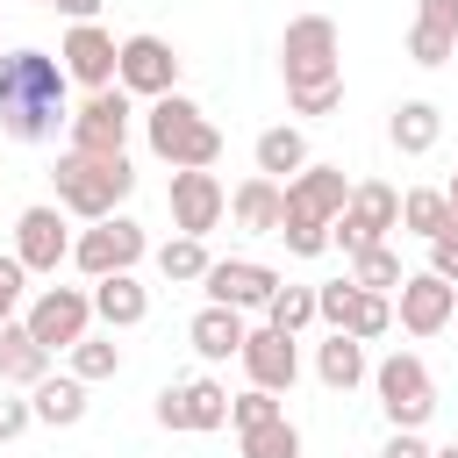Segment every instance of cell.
Listing matches in <instances>:
<instances>
[{
	"label": "cell",
	"mask_w": 458,
	"mask_h": 458,
	"mask_svg": "<svg viewBox=\"0 0 458 458\" xmlns=\"http://www.w3.org/2000/svg\"><path fill=\"white\" fill-rule=\"evenodd\" d=\"M72 122L64 107V64L50 50H7L0 57V129L14 143H50Z\"/></svg>",
	"instance_id": "obj_1"
},
{
	"label": "cell",
	"mask_w": 458,
	"mask_h": 458,
	"mask_svg": "<svg viewBox=\"0 0 458 458\" xmlns=\"http://www.w3.org/2000/svg\"><path fill=\"white\" fill-rule=\"evenodd\" d=\"M344 200H351V186H344L336 165H301V172L286 179V215H279L286 250H293V258H322V250H329V222H336Z\"/></svg>",
	"instance_id": "obj_2"
},
{
	"label": "cell",
	"mask_w": 458,
	"mask_h": 458,
	"mask_svg": "<svg viewBox=\"0 0 458 458\" xmlns=\"http://www.w3.org/2000/svg\"><path fill=\"white\" fill-rule=\"evenodd\" d=\"M143 129H150V150H157L172 172H193V165H215V157H222V129H215L186 93H157L150 114H143Z\"/></svg>",
	"instance_id": "obj_3"
},
{
	"label": "cell",
	"mask_w": 458,
	"mask_h": 458,
	"mask_svg": "<svg viewBox=\"0 0 458 458\" xmlns=\"http://www.w3.org/2000/svg\"><path fill=\"white\" fill-rule=\"evenodd\" d=\"M50 179H57V208H72V215H86V222L114 215V208L136 193V165H129V157H86V150H64Z\"/></svg>",
	"instance_id": "obj_4"
},
{
	"label": "cell",
	"mask_w": 458,
	"mask_h": 458,
	"mask_svg": "<svg viewBox=\"0 0 458 458\" xmlns=\"http://www.w3.org/2000/svg\"><path fill=\"white\" fill-rule=\"evenodd\" d=\"M394 222H401V193H394V186H379V179H365V186H351V200L336 208L329 243H344V258H358V250H372Z\"/></svg>",
	"instance_id": "obj_5"
},
{
	"label": "cell",
	"mask_w": 458,
	"mask_h": 458,
	"mask_svg": "<svg viewBox=\"0 0 458 458\" xmlns=\"http://www.w3.org/2000/svg\"><path fill=\"white\" fill-rule=\"evenodd\" d=\"M372 386H379V408H386V422H394V429H422V422H429V408H437L429 365H422L415 351H394V358L372 372Z\"/></svg>",
	"instance_id": "obj_6"
},
{
	"label": "cell",
	"mask_w": 458,
	"mask_h": 458,
	"mask_svg": "<svg viewBox=\"0 0 458 458\" xmlns=\"http://www.w3.org/2000/svg\"><path fill=\"white\" fill-rule=\"evenodd\" d=\"M279 57H286V93H293V86H329V79H344V72H336V21H329V14L286 21Z\"/></svg>",
	"instance_id": "obj_7"
},
{
	"label": "cell",
	"mask_w": 458,
	"mask_h": 458,
	"mask_svg": "<svg viewBox=\"0 0 458 458\" xmlns=\"http://www.w3.org/2000/svg\"><path fill=\"white\" fill-rule=\"evenodd\" d=\"M122 143H129V93H122V86L86 93V107L72 114V150H86V157H122Z\"/></svg>",
	"instance_id": "obj_8"
},
{
	"label": "cell",
	"mask_w": 458,
	"mask_h": 458,
	"mask_svg": "<svg viewBox=\"0 0 458 458\" xmlns=\"http://www.w3.org/2000/svg\"><path fill=\"white\" fill-rule=\"evenodd\" d=\"M150 243H143V229L129 222V215H100L79 243H72V258H79V272L86 279H107V272H129L136 258H143Z\"/></svg>",
	"instance_id": "obj_9"
},
{
	"label": "cell",
	"mask_w": 458,
	"mask_h": 458,
	"mask_svg": "<svg viewBox=\"0 0 458 458\" xmlns=\"http://www.w3.org/2000/svg\"><path fill=\"white\" fill-rule=\"evenodd\" d=\"M86 322H93V293H79V286H43L21 329H29L43 351H57V344H79Z\"/></svg>",
	"instance_id": "obj_10"
},
{
	"label": "cell",
	"mask_w": 458,
	"mask_h": 458,
	"mask_svg": "<svg viewBox=\"0 0 458 458\" xmlns=\"http://www.w3.org/2000/svg\"><path fill=\"white\" fill-rule=\"evenodd\" d=\"M172 79H179V57H172V43L165 36H129L122 50H114V86L122 93H172Z\"/></svg>",
	"instance_id": "obj_11"
},
{
	"label": "cell",
	"mask_w": 458,
	"mask_h": 458,
	"mask_svg": "<svg viewBox=\"0 0 458 458\" xmlns=\"http://www.w3.org/2000/svg\"><path fill=\"white\" fill-rule=\"evenodd\" d=\"M157 422L165 429H222L229 422V386L215 379H179L157 394Z\"/></svg>",
	"instance_id": "obj_12"
},
{
	"label": "cell",
	"mask_w": 458,
	"mask_h": 458,
	"mask_svg": "<svg viewBox=\"0 0 458 458\" xmlns=\"http://www.w3.org/2000/svg\"><path fill=\"white\" fill-rule=\"evenodd\" d=\"M222 208H229V193H222V179L208 165L172 172V222H179V236H208L222 222Z\"/></svg>",
	"instance_id": "obj_13"
},
{
	"label": "cell",
	"mask_w": 458,
	"mask_h": 458,
	"mask_svg": "<svg viewBox=\"0 0 458 458\" xmlns=\"http://www.w3.org/2000/svg\"><path fill=\"white\" fill-rule=\"evenodd\" d=\"M200 286H208V301H222V308H265L272 286H279V272H272V265H250V258H222V265L200 272Z\"/></svg>",
	"instance_id": "obj_14"
},
{
	"label": "cell",
	"mask_w": 458,
	"mask_h": 458,
	"mask_svg": "<svg viewBox=\"0 0 458 458\" xmlns=\"http://www.w3.org/2000/svg\"><path fill=\"white\" fill-rule=\"evenodd\" d=\"M236 358H243L250 386H265V394H286V386H293V372H301V358H293V336H286V329H272V322H265V329H250Z\"/></svg>",
	"instance_id": "obj_15"
},
{
	"label": "cell",
	"mask_w": 458,
	"mask_h": 458,
	"mask_svg": "<svg viewBox=\"0 0 458 458\" xmlns=\"http://www.w3.org/2000/svg\"><path fill=\"white\" fill-rule=\"evenodd\" d=\"M14 258H21V272H57V265L72 258L57 208H21V222H14Z\"/></svg>",
	"instance_id": "obj_16"
},
{
	"label": "cell",
	"mask_w": 458,
	"mask_h": 458,
	"mask_svg": "<svg viewBox=\"0 0 458 458\" xmlns=\"http://www.w3.org/2000/svg\"><path fill=\"white\" fill-rule=\"evenodd\" d=\"M451 308H458V286H451V279H437V272L401 279V329H408V336H437V329L451 322Z\"/></svg>",
	"instance_id": "obj_17"
},
{
	"label": "cell",
	"mask_w": 458,
	"mask_h": 458,
	"mask_svg": "<svg viewBox=\"0 0 458 458\" xmlns=\"http://www.w3.org/2000/svg\"><path fill=\"white\" fill-rule=\"evenodd\" d=\"M114 50H122V43H114L107 29L79 21V29L64 36V50H57V57H64V79H79V86H93V93H100V86H114Z\"/></svg>",
	"instance_id": "obj_18"
},
{
	"label": "cell",
	"mask_w": 458,
	"mask_h": 458,
	"mask_svg": "<svg viewBox=\"0 0 458 458\" xmlns=\"http://www.w3.org/2000/svg\"><path fill=\"white\" fill-rule=\"evenodd\" d=\"M93 315H100L107 329H136V322L150 315V293H143L129 272H107V279H93Z\"/></svg>",
	"instance_id": "obj_19"
},
{
	"label": "cell",
	"mask_w": 458,
	"mask_h": 458,
	"mask_svg": "<svg viewBox=\"0 0 458 458\" xmlns=\"http://www.w3.org/2000/svg\"><path fill=\"white\" fill-rule=\"evenodd\" d=\"M186 336H193V351H200V358H236L250 329H243V315H236V308L208 301V308L193 315V329H186Z\"/></svg>",
	"instance_id": "obj_20"
},
{
	"label": "cell",
	"mask_w": 458,
	"mask_h": 458,
	"mask_svg": "<svg viewBox=\"0 0 458 458\" xmlns=\"http://www.w3.org/2000/svg\"><path fill=\"white\" fill-rule=\"evenodd\" d=\"M43 372H50V351H43L21 322H0V379H7V386H36Z\"/></svg>",
	"instance_id": "obj_21"
},
{
	"label": "cell",
	"mask_w": 458,
	"mask_h": 458,
	"mask_svg": "<svg viewBox=\"0 0 458 458\" xmlns=\"http://www.w3.org/2000/svg\"><path fill=\"white\" fill-rule=\"evenodd\" d=\"M229 208H236V222H243V229H265V236H279L286 193H279V179H265V172H258V179H243V186H236V200H229Z\"/></svg>",
	"instance_id": "obj_22"
},
{
	"label": "cell",
	"mask_w": 458,
	"mask_h": 458,
	"mask_svg": "<svg viewBox=\"0 0 458 458\" xmlns=\"http://www.w3.org/2000/svg\"><path fill=\"white\" fill-rule=\"evenodd\" d=\"M29 415H36V422H50V429L79 422V415H86V379H79V372H72V379H50V372H43V379H36Z\"/></svg>",
	"instance_id": "obj_23"
},
{
	"label": "cell",
	"mask_w": 458,
	"mask_h": 458,
	"mask_svg": "<svg viewBox=\"0 0 458 458\" xmlns=\"http://www.w3.org/2000/svg\"><path fill=\"white\" fill-rule=\"evenodd\" d=\"M315 372H322V386H336V394H351V386L365 379V344H358L351 329H329V344H322V358H315Z\"/></svg>",
	"instance_id": "obj_24"
},
{
	"label": "cell",
	"mask_w": 458,
	"mask_h": 458,
	"mask_svg": "<svg viewBox=\"0 0 458 458\" xmlns=\"http://www.w3.org/2000/svg\"><path fill=\"white\" fill-rule=\"evenodd\" d=\"M308 165V136L301 129H265L258 136V172L265 179H286V172H301Z\"/></svg>",
	"instance_id": "obj_25"
},
{
	"label": "cell",
	"mask_w": 458,
	"mask_h": 458,
	"mask_svg": "<svg viewBox=\"0 0 458 458\" xmlns=\"http://www.w3.org/2000/svg\"><path fill=\"white\" fill-rule=\"evenodd\" d=\"M437 129H444V122H437L429 100H401V107H394V143H401L408 157H422V150L437 143Z\"/></svg>",
	"instance_id": "obj_26"
},
{
	"label": "cell",
	"mask_w": 458,
	"mask_h": 458,
	"mask_svg": "<svg viewBox=\"0 0 458 458\" xmlns=\"http://www.w3.org/2000/svg\"><path fill=\"white\" fill-rule=\"evenodd\" d=\"M208 265H215V258H208V243H200V236H172V243L157 250V272H165L172 286H186V279H200Z\"/></svg>",
	"instance_id": "obj_27"
},
{
	"label": "cell",
	"mask_w": 458,
	"mask_h": 458,
	"mask_svg": "<svg viewBox=\"0 0 458 458\" xmlns=\"http://www.w3.org/2000/svg\"><path fill=\"white\" fill-rule=\"evenodd\" d=\"M408 57H415V64H451V57H458V29L415 14V29H408Z\"/></svg>",
	"instance_id": "obj_28"
},
{
	"label": "cell",
	"mask_w": 458,
	"mask_h": 458,
	"mask_svg": "<svg viewBox=\"0 0 458 458\" xmlns=\"http://www.w3.org/2000/svg\"><path fill=\"white\" fill-rule=\"evenodd\" d=\"M351 279H358L365 293H386V286H401L408 272H401V258H394L386 243H372V250H358V258H351Z\"/></svg>",
	"instance_id": "obj_29"
},
{
	"label": "cell",
	"mask_w": 458,
	"mask_h": 458,
	"mask_svg": "<svg viewBox=\"0 0 458 458\" xmlns=\"http://www.w3.org/2000/svg\"><path fill=\"white\" fill-rule=\"evenodd\" d=\"M265 315H272V329H301V322H315V286H272V301H265Z\"/></svg>",
	"instance_id": "obj_30"
},
{
	"label": "cell",
	"mask_w": 458,
	"mask_h": 458,
	"mask_svg": "<svg viewBox=\"0 0 458 458\" xmlns=\"http://www.w3.org/2000/svg\"><path fill=\"white\" fill-rule=\"evenodd\" d=\"M243 458H301V429L279 415L265 429H243Z\"/></svg>",
	"instance_id": "obj_31"
},
{
	"label": "cell",
	"mask_w": 458,
	"mask_h": 458,
	"mask_svg": "<svg viewBox=\"0 0 458 458\" xmlns=\"http://www.w3.org/2000/svg\"><path fill=\"white\" fill-rule=\"evenodd\" d=\"M401 222H408L415 236H444V229H451V208H444V193H429V186H422V193H408V200H401Z\"/></svg>",
	"instance_id": "obj_32"
},
{
	"label": "cell",
	"mask_w": 458,
	"mask_h": 458,
	"mask_svg": "<svg viewBox=\"0 0 458 458\" xmlns=\"http://www.w3.org/2000/svg\"><path fill=\"white\" fill-rule=\"evenodd\" d=\"M72 372H79V379H114V372H122V351L79 336V344H72Z\"/></svg>",
	"instance_id": "obj_33"
},
{
	"label": "cell",
	"mask_w": 458,
	"mask_h": 458,
	"mask_svg": "<svg viewBox=\"0 0 458 458\" xmlns=\"http://www.w3.org/2000/svg\"><path fill=\"white\" fill-rule=\"evenodd\" d=\"M386 322H394L386 293H365V286H358V308H351V322H344V329H351V336L365 344V336H386Z\"/></svg>",
	"instance_id": "obj_34"
},
{
	"label": "cell",
	"mask_w": 458,
	"mask_h": 458,
	"mask_svg": "<svg viewBox=\"0 0 458 458\" xmlns=\"http://www.w3.org/2000/svg\"><path fill=\"white\" fill-rule=\"evenodd\" d=\"M351 308H358V279H336V286H315V315H322L329 329H344V322H351Z\"/></svg>",
	"instance_id": "obj_35"
},
{
	"label": "cell",
	"mask_w": 458,
	"mask_h": 458,
	"mask_svg": "<svg viewBox=\"0 0 458 458\" xmlns=\"http://www.w3.org/2000/svg\"><path fill=\"white\" fill-rule=\"evenodd\" d=\"M229 422H236V429H265V422H279V401H272L265 386H250V394L229 401Z\"/></svg>",
	"instance_id": "obj_36"
},
{
	"label": "cell",
	"mask_w": 458,
	"mask_h": 458,
	"mask_svg": "<svg viewBox=\"0 0 458 458\" xmlns=\"http://www.w3.org/2000/svg\"><path fill=\"white\" fill-rule=\"evenodd\" d=\"M286 100H293V114H336V107H344V79H329V86H293Z\"/></svg>",
	"instance_id": "obj_37"
},
{
	"label": "cell",
	"mask_w": 458,
	"mask_h": 458,
	"mask_svg": "<svg viewBox=\"0 0 458 458\" xmlns=\"http://www.w3.org/2000/svg\"><path fill=\"white\" fill-rule=\"evenodd\" d=\"M429 272H437V279H451V286H458V222H451V229H444V236H429Z\"/></svg>",
	"instance_id": "obj_38"
},
{
	"label": "cell",
	"mask_w": 458,
	"mask_h": 458,
	"mask_svg": "<svg viewBox=\"0 0 458 458\" xmlns=\"http://www.w3.org/2000/svg\"><path fill=\"white\" fill-rule=\"evenodd\" d=\"M36 415H29V401H14V394H0V444H14L21 429H29Z\"/></svg>",
	"instance_id": "obj_39"
},
{
	"label": "cell",
	"mask_w": 458,
	"mask_h": 458,
	"mask_svg": "<svg viewBox=\"0 0 458 458\" xmlns=\"http://www.w3.org/2000/svg\"><path fill=\"white\" fill-rule=\"evenodd\" d=\"M21 308V258H0V322Z\"/></svg>",
	"instance_id": "obj_40"
},
{
	"label": "cell",
	"mask_w": 458,
	"mask_h": 458,
	"mask_svg": "<svg viewBox=\"0 0 458 458\" xmlns=\"http://www.w3.org/2000/svg\"><path fill=\"white\" fill-rule=\"evenodd\" d=\"M379 458H429V444H422V437H415V429H394V437H386V451H379Z\"/></svg>",
	"instance_id": "obj_41"
},
{
	"label": "cell",
	"mask_w": 458,
	"mask_h": 458,
	"mask_svg": "<svg viewBox=\"0 0 458 458\" xmlns=\"http://www.w3.org/2000/svg\"><path fill=\"white\" fill-rule=\"evenodd\" d=\"M422 21H444V29H458V0H422Z\"/></svg>",
	"instance_id": "obj_42"
},
{
	"label": "cell",
	"mask_w": 458,
	"mask_h": 458,
	"mask_svg": "<svg viewBox=\"0 0 458 458\" xmlns=\"http://www.w3.org/2000/svg\"><path fill=\"white\" fill-rule=\"evenodd\" d=\"M36 7H57V14H79V21H93V14H100V0H36Z\"/></svg>",
	"instance_id": "obj_43"
},
{
	"label": "cell",
	"mask_w": 458,
	"mask_h": 458,
	"mask_svg": "<svg viewBox=\"0 0 458 458\" xmlns=\"http://www.w3.org/2000/svg\"><path fill=\"white\" fill-rule=\"evenodd\" d=\"M444 208H451V222H458V179H451V186H444Z\"/></svg>",
	"instance_id": "obj_44"
},
{
	"label": "cell",
	"mask_w": 458,
	"mask_h": 458,
	"mask_svg": "<svg viewBox=\"0 0 458 458\" xmlns=\"http://www.w3.org/2000/svg\"><path fill=\"white\" fill-rule=\"evenodd\" d=\"M429 458H458V444H451V451H429Z\"/></svg>",
	"instance_id": "obj_45"
}]
</instances>
